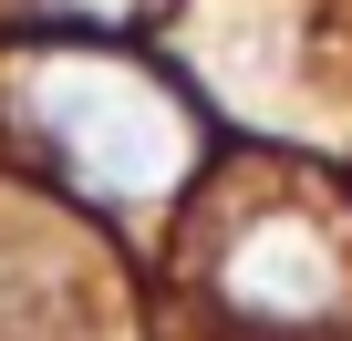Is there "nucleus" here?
<instances>
[{"mask_svg": "<svg viewBox=\"0 0 352 341\" xmlns=\"http://www.w3.org/2000/svg\"><path fill=\"white\" fill-rule=\"evenodd\" d=\"M42 145L73 165L94 197H166L176 176L197 165V124L155 73L104 62V52H52L21 73Z\"/></svg>", "mask_w": 352, "mask_h": 341, "instance_id": "obj_1", "label": "nucleus"}, {"mask_svg": "<svg viewBox=\"0 0 352 341\" xmlns=\"http://www.w3.org/2000/svg\"><path fill=\"white\" fill-rule=\"evenodd\" d=\"M218 300L249 331H321L352 300V238L331 217H311V207L249 217L239 248H218Z\"/></svg>", "mask_w": 352, "mask_h": 341, "instance_id": "obj_2", "label": "nucleus"}]
</instances>
